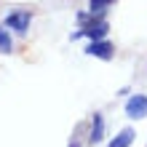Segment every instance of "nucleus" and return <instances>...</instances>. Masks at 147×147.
Listing matches in <instances>:
<instances>
[{"label":"nucleus","mask_w":147,"mask_h":147,"mask_svg":"<svg viewBox=\"0 0 147 147\" xmlns=\"http://www.w3.org/2000/svg\"><path fill=\"white\" fill-rule=\"evenodd\" d=\"M126 115L131 120L147 118V96H144V94H134V96L126 102Z\"/></svg>","instance_id":"4"},{"label":"nucleus","mask_w":147,"mask_h":147,"mask_svg":"<svg viewBox=\"0 0 147 147\" xmlns=\"http://www.w3.org/2000/svg\"><path fill=\"white\" fill-rule=\"evenodd\" d=\"M5 27L8 30H13V32H19V35H27L30 32V24H32V13L30 11H11L5 16Z\"/></svg>","instance_id":"2"},{"label":"nucleus","mask_w":147,"mask_h":147,"mask_svg":"<svg viewBox=\"0 0 147 147\" xmlns=\"http://www.w3.org/2000/svg\"><path fill=\"white\" fill-rule=\"evenodd\" d=\"M86 54H88V56H96V59H102V62H110V59L115 56V46H112L110 40L99 38V40H91V43H88Z\"/></svg>","instance_id":"3"},{"label":"nucleus","mask_w":147,"mask_h":147,"mask_svg":"<svg viewBox=\"0 0 147 147\" xmlns=\"http://www.w3.org/2000/svg\"><path fill=\"white\" fill-rule=\"evenodd\" d=\"M115 0H88V13H105Z\"/></svg>","instance_id":"8"},{"label":"nucleus","mask_w":147,"mask_h":147,"mask_svg":"<svg viewBox=\"0 0 147 147\" xmlns=\"http://www.w3.org/2000/svg\"><path fill=\"white\" fill-rule=\"evenodd\" d=\"M105 139V118H102V112H94L91 118V134H88V142L91 144H99Z\"/></svg>","instance_id":"5"},{"label":"nucleus","mask_w":147,"mask_h":147,"mask_svg":"<svg viewBox=\"0 0 147 147\" xmlns=\"http://www.w3.org/2000/svg\"><path fill=\"white\" fill-rule=\"evenodd\" d=\"M134 136H136V134H134V128H123V131H120V134H118L107 147H131Z\"/></svg>","instance_id":"6"},{"label":"nucleus","mask_w":147,"mask_h":147,"mask_svg":"<svg viewBox=\"0 0 147 147\" xmlns=\"http://www.w3.org/2000/svg\"><path fill=\"white\" fill-rule=\"evenodd\" d=\"M107 32H110V24L105 19V13H91L88 19L83 22L80 35L88 38V40H99V38H107Z\"/></svg>","instance_id":"1"},{"label":"nucleus","mask_w":147,"mask_h":147,"mask_svg":"<svg viewBox=\"0 0 147 147\" xmlns=\"http://www.w3.org/2000/svg\"><path fill=\"white\" fill-rule=\"evenodd\" d=\"M13 51V38L5 24H0V54H11Z\"/></svg>","instance_id":"7"}]
</instances>
